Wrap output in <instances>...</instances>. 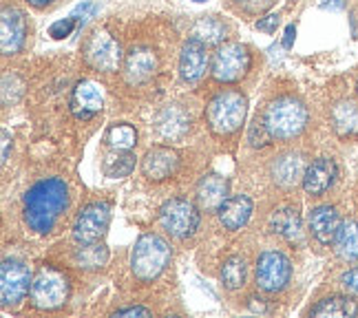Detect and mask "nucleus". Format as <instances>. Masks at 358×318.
<instances>
[{"label":"nucleus","instance_id":"f257e3e1","mask_svg":"<svg viewBox=\"0 0 358 318\" xmlns=\"http://www.w3.org/2000/svg\"><path fill=\"white\" fill-rule=\"evenodd\" d=\"M69 205V188L62 179H40L24 195L22 217L36 234H49Z\"/></svg>","mask_w":358,"mask_h":318},{"label":"nucleus","instance_id":"f03ea898","mask_svg":"<svg viewBox=\"0 0 358 318\" xmlns=\"http://www.w3.org/2000/svg\"><path fill=\"white\" fill-rule=\"evenodd\" d=\"M171 263V245L159 234H142L131 252V270L137 281L150 283Z\"/></svg>","mask_w":358,"mask_h":318},{"label":"nucleus","instance_id":"7ed1b4c3","mask_svg":"<svg viewBox=\"0 0 358 318\" xmlns=\"http://www.w3.org/2000/svg\"><path fill=\"white\" fill-rule=\"evenodd\" d=\"M264 122L274 140H292L308 127V108L292 95H283L270 102Z\"/></svg>","mask_w":358,"mask_h":318},{"label":"nucleus","instance_id":"20e7f679","mask_svg":"<svg viewBox=\"0 0 358 318\" xmlns=\"http://www.w3.org/2000/svg\"><path fill=\"white\" fill-rule=\"evenodd\" d=\"M208 124L217 135H232L241 129L248 113V100L239 91L217 93L208 104Z\"/></svg>","mask_w":358,"mask_h":318},{"label":"nucleus","instance_id":"39448f33","mask_svg":"<svg viewBox=\"0 0 358 318\" xmlns=\"http://www.w3.org/2000/svg\"><path fill=\"white\" fill-rule=\"evenodd\" d=\"M250 51L239 43H224L213 55V78L222 85L241 82L250 71Z\"/></svg>","mask_w":358,"mask_h":318},{"label":"nucleus","instance_id":"423d86ee","mask_svg":"<svg viewBox=\"0 0 358 318\" xmlns=\"http://www.w3.org/2000/svg\"><path fill=\"white\" fill-rule=\"evenodd\" d=\"M69 298V279L53 268H40L31 283V305L38 310H58Z\"/></svg>","mask_w":358,"mask_h":318},{"label":"nucleus","instance_id":"0eeeda50","mask_svg":"<svg viewBox=\"0 0 358 318\" xmlns=\"http://www.w3.org/2000/svg\"><path fill=\"white\" fill-rule=\"evenodd\" d=\"M159 224L171 237L188 239L190 234H195L199 226V210L192 201L184 197H175L159 208Z\"/></svg>","mask_w":358,"mask_h":318},{"label":"nucleus","instance_id":"6e6552de","mask_svg":"<svg viewBox=\"0 0 358 318\" xmlns=\"http://www.w3.org/2000/svg\"><path fill=\"white\" fill-rule=\"evenodd\" d=\"M31 270L22 261L5 259L0 268V301L3 308H16L18 303L31 292Z\"/></svg>","mask_w":358,"mask_h":318},{"label":"nucleus","instance_id":"1a4fd4ad","mask_svg":"<svg viewBox=\"0 0 358 318\" xmlns=\"http://www.w3.org/2000/svg\"><path fill=\"white\" fill-rule=\"evenodd\" d=\"M292 266L283 252L268 250L257 259V285L268 294H277L290 283Z\"/></svg>","mask_w":358,"mask_h":318},{"label":"nucleus","instance_id":"9d476101","mask_svg":"<svg viewBox=\"0 0 358 318\" xmlns=\"http://www.w3.org/2000/svg\"><path fill=\"white\" fill-rule=\"evenodd\" d=\"M108 221H111V208L104 201H93L80 210L73 224V239L78 245L85 243H98L106 230Z\"/></svg>","mask_w":358,"mask_h":318},{"label":"nucleus","instance_id":"9b49d317","mask_svg":"<svg viewBox=\"0 0 358 318\" xmlns=\"http://www.w3.org/2000/svg\"><path fill=\"white\" fill-rule=\"evenodd\" d=\"M85 58L95 71L113 73L122 62V47L117 40L106 31H93L85 47Z\"/></svg>","mask_w":358,"mask_h":318},{"label":"nucleus","instance_id":"f8f14e48","mask_svg":"<svg viewBox=\"0 0 358 318\" xmlns=\"http://www.w3.org/2000/svg\"><path fill=\"white\" fill-rule=\"evenodd\" d=\"M27 40V18L16 7H3L0 16V45L5 55H16Z\"/></svg>","mask_w":358,"mask_h":318},{"label":"nucleus","instance_id":"ddd939ff","mask_svg":"<svg viewBox=\"0 0 358 318\" xmlns=\"http://www.w3.org/2000/svg\"><path fill=\"white\" fill-rule=\"evenodd\" d=\"M102 106H104L102 85L93 80H80L71 95V113L78 120H91L93 115L100 113Z\"/></svg>","mask_w":358,"mask_h":318},{"label":"nucleus","instance_id":"4468645a","mask_svg":"<svg viewBox=\"0 0 358 318\" xmlns=\"http://www.w3.org/2000/svg\"><path fill=\"white\" fill-rule=\"evenodd\" d=\"M208 68V51L199 40L190 38L184 43L179 53V78L184 82H197Z\"/></svg>","mask_w":358,"mask_h":318},{"label":"nucleus","instance_id":"2eb2a0df","mask_svg":"<svg viewBox=\"0 0 358 318\" xmlns=\"http://www.w3.org/2000/svg\"><path fill=\"white\" fill-rule=\"evenodd\" d=\"M336 164L329 157H319L314 159L303 175V188H306L308 195L312 197H321L334 186L336 182Z\"/></svg>","mask_w":358,"mask_h":318},{"label":"nucleus","instance_id":"dca6fc26","mask_svg":"<svg viewBox=\"0 0 358 318\" xmlns=\"http://www.w3.org/2000/svg\"><path fill=\"white\" fill-rule=\"evenodd\" d=\"M179 166V157L175 150L166 148V146H155L150 148L148 153L142 159V173L150 182H164L175 175Z\"/></svg>","mask_w":358,"mask_h":318},{"label":"nucleus","instance_id":"f3484780","mask_svg":"<svg viewBox=\"0 0 358 318\" xmlns=\"http://www.w3.org/2000/svg\"><path fill=\"white\" fill-rule=\"evenodd\" d=\"M308 224H310L312 237L321 245H329L336 241L341 219H338V212L334 205H316V208L310 212Z\"/></svg>","mask_w":358,"mask_h":318},{"label":"nucleus","instance_id":"a211bd4d","mask_svg":"<svg viewBox=\"0 0 358 318\" xmlns=\"http://www.w3.org/2000/svg\"><path fill=\"white\" fill-rule=\"evenodd\" d=\"M230 184L228 179L219 175H206L201 182L197 184V203L199 208L206 212H217L228 199Z\"/></svg>","mask_w":358,"mask_h":318},{"label":"nucleus","instance_id":"6ab92c4d","mask_svg":"<svg viewBox=\"0 0 358 318\" xmlns=\"http://www.w3.org/2000/svg\"><path fill=\"white\" fill-rule=\"evenodd\" d=\"M157 58L150 49H133L127 55L124 62V75H127L129 85H142V82L150 80L155 75Z\"/></svg>","mask_w":358,"mask_h":318},{"label":"nucleus","instance_id":"aec40b11","mask_svg":"<svg viewBox=\"0 0 358 318\" xmlns=\"http://www.w3.org/2000/svg\"><path fill=\"white\" fill-rule=\"evenodd\" d=\"M252 208H255V203L250 197L235 195V197H228L224 201V205L217 210V215H219V221H222L224 228L239 230L248 224V219L252 217Z\"/></svg>","mask_w":358,"mask_h":318},{"label":"nucleus","instance_id":"412c9836","mask_svg":"<svg viewBox=\"0 0 358 318\" xmlns=\"http://www.w3.org/2000/svg\"><path fill=\"white\" fill-rule=\"evenodd\" d=\"M155 127L162 137L166 140H182V137L190 131V115L182 106H166L157 113Z\"/></svg>","mask_w":358,"mask_h":318},{"label":"nucleus","instance_id":"4be33fe9","mask_svg":"<svg viewBox=\"0 0 358 318\" xmlns=\"http://www.w3.org/2000/svg\"><path fill=\"white\" fill-rule=\"evenodd\" d=\"M272 177L274 182L283 188H292L299 182H303V175H306V161L299 153H285L281 157L274 159L272 164Z\"/></svg>","mask_w":358,"mask_h":318},{"label":"nucleus","instance_id":"5701e85b","mask_svg":"<svg viewBox=\"0 0 358 318\" xmlns=\"http://www.w3.org/2000/svg\"><path fill=\"white\" fill-rule=\"evenodd\" d=\"M270 228L272 232L281 234L283 239H287L290 243H299L303 239V226H301V217L296 212V208H279L270 219Z\"/></svg>","mask_w":358,"mask_h":318},{"label":"nucleus","instance_id":"b1692460","mask_svg":"<svg viewBox=\"0 0 358 318\" xmlns=\"http://www.w3.org/2000/svg\"><path fill=\"white\" fill-rule=\"evenodd\" d=\"M332 127L341 137L358 135V104L352 100H341L332 108Z\"/></svg>","mask_w":358,"mask_h":318},{"label":"nucleus","instance_id":"393cba45","mask_svg":"<svg viewBox=\"0 0 358 318\" xmlns=\"http://www.w3.org/2000/svg\"><path fill=\"white\" fill-rule=\"evenodd\" d=\"M226 34H228V27L222 20H217L215 16H206V18L195 22V27H192V31H190V38H195L208 47V45L222 43V40L226 38Z\"/></svg>","mask_w":358,"mask_h":318},{"label":"nucleus","instance_id":"a878e982","mask_svg":"<svg viewBox=\"0 0 358 318\" xmlns=\"http://www.w3.org/2000/svg\"><path fill=\"white\" fill-rule=\"evenodd\" d=\"M336 252L345 261L358 259V224L356 221H343L336 234Z\"/></svg>","mask_w":358,"mask_h":318},{"label":"nucleus","instance_id":"bb28decb","mask_svg":"<svg viewBox=\"0 0 358 318\" xmlns=\"http://www.w3.org/2000/svg\"><path fill=\"white\" fill-rule=\"evenodd\" d=\"M310 314L312 316H356L358 305H356V301L348 296H327L319 305H314Z\"/></svg>","mask_w":358,"mask_h":318},{"label":"nucleus","instance_id":"cd10ccee","mask_svg":"<svg viewBox=\"0 0 358 318\" xmlns=\"http://www.w3.org/2000/svg\"><path fill=\"white\" fill-rule=\"evenodd\" d=\"M108 261V250L98 241V243H85L76 250V263L87 270H98Z\"/></svg>","mask_w":358,"mask_h":318},{"label":"nucleus","instance_id":"c85d7f7f","mask_svg":"<svg viewBox=\"0 0 358 318\" xmlns=\"http://www.w3.org/2000/svg\"><path fill=\"white\" fill-rule=\"evenodd\" d=\"M222 283L228 289H239L245 283V261L241 256H230L222 266Z\"/></svg>","mask_w":358,"mask_h":318},{"label":"nucleus","instance_id":"c756f323","mask_svg":"<svg viewBox=\"0 0 358 318\" xmlns=\"http://www.w3.org/2000/svg\"><path fill=\"white\" fill-rule=\"evenodd\" d=\"M106 142L111 144L115 150H131L137 142V131L131 124H113L106 133Z\"/></svg>","mask_w":358,"mask_h":318},{"label":"nucleus","instance_id":"7c9ffc66","mask_svg":"<svg viewBox=\"0 0 358 318\" xmlns=\"http://www.w3.org/2000/svg\"><path fill=\"white\" fill-rule=\"evenodd\" d=\"M133 168H135V155L129 153V150H117L115 155L106 157V161H104L106 177H113V179L131 175Z\"/></svg>","mask_w":358,"mask_h":318},{"label":"nucleus","instance_id":"2f4dec72","mask_svg":"<svg viewBox=\"0 0 358 318\" xmlns=\"http://www.w3.org/2000/svg\"><path fill=\"white\" fill-rule=\"evenodd\" d=\"M274 140L272 137V133L268 131V127H266V122L264 120H257L252 127H250V131H248V142H250V146L252 148H264V146H268L270 142Z\"/></svg>","mask_w":358,"mask_h":318},{"label":"nucleus","instance_id":"473e14b6","mask_svg":"<svg viewBox=\"0 0 358 318\" xmlns=\"http://www.w3.org/2000/svg\"><path fill=\"white\" fill-rule=\"evenodd\" d=\"M73 29H76V18H64V20H58V22L51 24L49 36L56 38V40H62L66 36H71Z\"/></svg>","mask_w":358,"mask_h":318},{"label":"nucleus","instance_id":"72a5a7b5","mask_svg":"<svg viewBox=\"0 0 358 318\" xmlns=\"http://www.w3.org/2000/svg\"><path fill=\"white\" fill-rule=\"evenodd\" d=\"M341 283L350 294H358V268H352V270H348L345 274H343Z\"/></svg>","mask_w":358,"mask_h":318},{"label":"nucleus","instance_id":"f704fd0d","mask_svg":"<svg viewBox=\"0 0 358 318\" xmlns=\"http://www.w3.org/2000/svg\"><path fill=\"white\" fill-rule=\"evenodd\" d=\"M237 3H239L241 9H245V11H250V13H261V11H266V9L272 5V0H237Z\"/></svg>","mask_w":358,"mask_h":318},{"label":"nucleus","instance_id":"c9c22d12","mask_svg":"<svg viewBox=\"0 0 358 318\" xmlns=\"http://www.w3.org/2000/svg\"><path fill=\"white\" fill-rule=\"evenodd\" d=\"M277 27H279V13H270V16L257 20V29H259V31H268V34H272V31H277Z\"/></svg>","mask_w":358,"mask_h":318},{"label":"nucleus","instance_id":"e433bc0d","mask_svg":"<svg viewBox=\"0 0 358 318\" xmlns=\"http://www.w3.org/2000/svg\"><path fill=\"white\" fill-rule=\"evenodd\" d=\"M113 316H150V310H146V308H127V310H117V312H113Z\"/></svg>","mask_w":358,"mask_h":318},{"label":"nucleus","instance_id":"4c0bfd02","mask_svg":"<svg viewBox=\"0 0 358 318\" xmlns=\"http://www.w3.org/2000/svg\"><path fill=\"white\" fill-rule=\"evenodd\" d=\"M294 36H296V27H294V24H287V27H285V38H283V47H285V49H292V45H294Z\"/></svg>","mask_w":358,"mask_h":318},{"label":"nucleus","instance_id":"58836bf2","mask_svg":"<svg viewBox=\"0 0 358 318\" xmlns=\"http://www.w3.org/2000/svg\"><path fill=\"white\" fill-rule=\"evenodd\" d=\"M9 146H11V137H9L7 131H3V164H5L7 157H9Z\"/></svg>","mask_w":358,"mask_h":318},{"label":"nucleus","instance_id":"ea45409f","mask_svg":"<svg viewBox=\"0 0 358 318\" xmlns=\"http://www.w3.org/2000/svg\"><path fill=\"white\" fill-rule=\"evenodd\" d=\"M29 5H34V7H38V9H43V7H47V5H51L53 0H27Z\"/></svg>","mask_w":358,"mask_h":318},{"label":"nucleus","instance_id":"a19ab883","mask_svg":"<svg viewBox=\"0 0 358 318\" xmlns=\"http://www.w3.org/2000/svg\"><path fill=\"white\" fill-rule=\"evenodd\" d=\"M195 3H206V0H195Z\"/></svg>","mask_w":358,"mask_h":318}]
</instances>
